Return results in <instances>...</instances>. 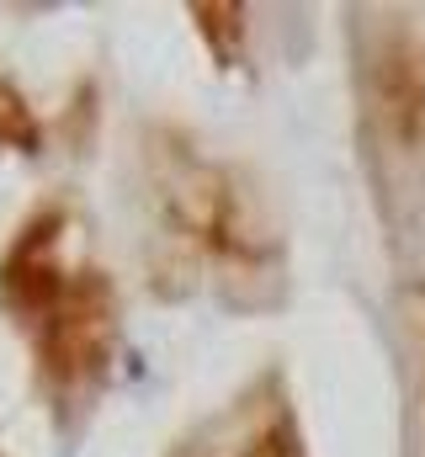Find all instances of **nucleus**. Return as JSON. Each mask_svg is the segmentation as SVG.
Segmentation results:
<instances>
[{"instance_id":"nucleus-3","label":"nucleus","mask_w":425,"mask_h":457,"mask_svg":"<svg viewBox=\"0 0 425 457\" xmlns=\"http://www.w3.org/2000/svg\"><path fill=\"white\" fill-rule=\"evenodd\" d=\"M165 457H309L304 415L282 372L250 378L229 404L203 415Z\"/></svg>"},{"instance_id":"nucleus-5","label":"nucleus","mask_w":425,"mask_h":457,"mask_svg":"<svg viewBox=\"0 0 425 457\" xmlns=\"http://www.w3.org/2000/svg\"><path fill=\"white\" fill-rule=\"evenodd\" d=\"M38 149V117L21 102V91L0 75V154H32Z\"/></svg>"},{"instance_id":"nucleus-2","label":"nucleus","mask_w":425,"mask_h":457,"mask_svg":"<svg viewBox=\"0 0 425 457\" xmlns=\"http://www.w3.org/2000/svg\"><path fill=\"white\" fill-rule=\"evenodd\" d=\"M0 309L59 420H86L117 367L122 309L70 197L38 203L0 250Z\"/></svg>"},{"instance_id":"nucleus-4","label":"nucleus","mask_w":425,"mask_h":457,"mask_svg":"<svg viewBox=\"0 0 425 457\" xmlns=\"http://www.w3.org/2000/svg\"><path fill=\"white\" fill-rule=\"evenodd\" d=\"M404 341V394H410V457H425V287H410L399 303Z\"/></svg>"},{"instance_id":"nucleus-1","label":"nucleus","mask_w":425,"mask_h":457,"mask_svg":"<svg viewBox=\"0 0 425 457\" xmlns=\"http://www.w3.org/2000/svg\"><path fill=\"white\" fill-rule=\"evenodd\" d=\"M138 203L144 261L160 293H208L234 309H266L282 298V224L239 165L160 128L138 154Z\"/></svg>"}]
</instances>
